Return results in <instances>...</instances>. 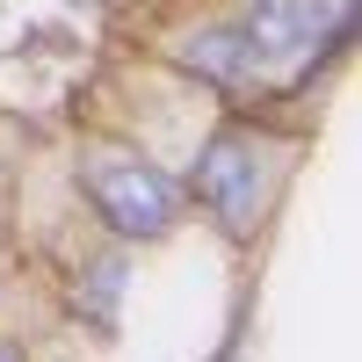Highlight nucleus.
<instances>
[{
  "label": "nucleus",
  "mask_w": 362,
  "mask_h": 362,
  "mask_svg": "<svg viewBox=\"0 0 362 362\" xmlns=\"http://www.w3.org/2000/svg\"><path fill=\"white\" fill-rule=\"evenodd\" d=\"M261 189H268V145L254 131H239V124L210 131L203 153H196V196H203V210L225 232H254Z\"/></svg>",
  "instance_id": "2"
},
{
  "label": "nucleus",
  "mask_w": 362,
  "mask_h": 362,
  "mask_svg": "<svg viewBox=\"0 0 362 362\" xmlns=\"http://www.w3.org/2000/svg\"><path fill=\"white\" fill-rule=\"evenodd\" d=\"M239 37H247L254 66H297L326 37V0H247Z\"/></svg>",
  "instance_id": "3"
},
{
  "label": "nucleus",
  "mask_w": 362,
  "mask_h": 362,
  "mask_svg": "<svg viewBox=\"0 0 362 362\" xmlns=\"http://www.w3.org/2000/svg\"><path fill=\"white\" fill-rule=\"evenodd\" d=\"M80 189L102 210V225L116 239H167L181 218V181L145 160V153H116V145H95L80 160Z\"/></svg>",
  "instance_id": "1"
},
{
  "label": "nucleus",
  "mask_w": 362,
  "mask_h": 362,
  "mask_svg": "<svg viewBox=\"0 0 362 362\" xmlns=\"http://www.w3.org/2000/svg\"><path fill=\"white\" fill-rule=\"evenodd\" d=\"M0 362H22V355H15V348H8V341H0Z\"/></svg>",
  "instance_id": "5"
},
{
  "label": "nucleus",
  "mask_w": 362,
  "mask_h": 362,
  "mask_svg": "<svg viewBox=\"0 0 362 362\" xmlns=\"http://www.w3.org/2000/svg\"><path fill=\"white\" fill-rule=\"evenodd\" d=\"M174 58H181L189 73L218 80V87H232V80H247V73H254V51H247V37H239V29H225V22L189 29V37L174 44Z\"/></svg>",
  "instance_id": "4"
}]
</instances>
